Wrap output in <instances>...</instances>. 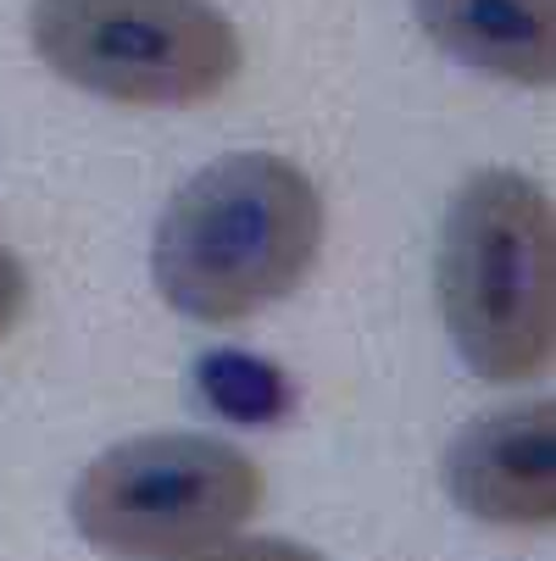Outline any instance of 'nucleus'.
Segmentation results:
<instances>
[{"instance_id":"1","label":"nucleus","mask_w":556,"mask_h":561,"mask_svg":"<svg viewBox=\"0 0 556 561\" xmlns=\"http://www.w3.org/2000/svg\"><path fill=\"white\" fill-rule=\"evenodd\" d=\"M324 195L273 150H240L201 168L162 211L150 278L179 317L228 329L290 300L324 251Z\"/></svg>"},{"instance_id":"2","label":"nucleus","mask_w":556,"mask_h":561,"mask_svg":"<svg viewBox=\"0 0 556 561\" xmlns=\"http://www.w3.org/2000/svg\"><path fill=\"white\" fill-rule=\"evenodd\" d=\"M434 289L456 356L485 383H529L545 373L556 345L551 195L512 168L473 173L440 228Z\"/></svg>"},{"instance_id":"3","label":"nucleus","mask_w":556,"mask_h":561,"mask_svg":"<svg viewBox=\"0 0 556 561\" xmlns=\"http://www.w3.org/2000/svg\"><path fill=\"white\" fill-rule=\"evenodd\" d=\"M268 501L262 467L212 434H145L101 450L72 484V528L90 550L184 561L234 550Z\"/></svg>"},{"instance_id":"4","label":"nucleus","mask_w":556,"mask_h":561,"mask_svg":"<svg viewBox=\"0 0 556 561\" xmlns=\"http://www.w3.org/2000/svg\"><path fill=\"white\" fill-rule=\"evenodd\" d=\"M29 39L61 84L112 106H206L246 67L212 0H34Z\"/></svg>"},{"instance_id":"5","label":"nucleus","mask_w":556,"mask_h":561,"mask_svg":"<svg viewBox=\"0 0 556 561\" xmlns=\"http://www.w3.org/2000/svg\"><path fill=\"white\" fill-rule=\"evenodd\" d=\"M445 495L490 528H551L556 517V407H518L473 417L440 461Z\"/></svg>"},{"instance_id":"6","label":"nucleus","mask_w":556,"mask_h":561,"mask_svg":"<svg viewBox=\"0 0 556 561\" xmlns=\"http://www.w3.org/2000/svg\"><path fill=\"white\" fill-rule=\"evenodd\" d=\"M418 28L462 67L507 78V84H551V0H412Z\"/></svg>"},{"instance_id":"7","label":"nucleus","mask_w":556,"mask_h":561,"mask_svg":"<svg viewBox=\"0 0 556 561\" xmlns=\"http://www.w3.org/2000/svg\"><path fill=\"white\" fill-rule=\"evenodd\" d=\"M201 378L223 417H273L284 407V378L251 356H212Z\"/></svg>"},{"instance_id":"8","label":"nucleus","mask_w":556,"mask_h":561,"mask_svg":"<svg viewBox=\"0 0 556 561\" xmlns=\"http://www.w3.org/2000/svg\"><path fill=\"white\" fill-rule=\"evenodd\" d=\"M29 311V267L18 262V251L0 245V340H7Z\"/></svg>"}]
</instances>
